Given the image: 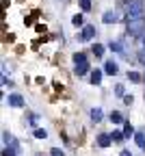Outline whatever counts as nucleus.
I'll return each instance as SVG.
<instances>
[{
    "instance_id": "7",
    "label": "nucleus",
    "mask_w": 145,
    "mask_h": 156,
    "mask_svg": "<svg viewBox=\"0 0 145 156\" xmlns=\"http://www.w3.org/2000/svg\"><path fill=\"white\" fill-rule=\"evenodd\" d=\"M93 35H95V28H93L91 24H87L85 28H82V39H91Z\"/></svg>"
},
{
    "instance_id": "13",
    "label": "nucleus",
    "mask_w": 145,
    "mask_h": 156,
    "mask_svg": "<svg viewBox=\"0 0 145 156\" xmlns=\"http://www.w3.org/2000/svg\"><path fill=\"white\" fill-rule=\"evenodd\" d=\"M111 122H113V124H126V122H123V117H121L119 113H113V115H111Z\"/></svg>"
},
{
    "instance_id": "12",
    "label": "nucleus",
    "mask_w": 145,
    "mask_h": 156,
    "mask_svg": "<svg viewBox=\"0 0 145 156\" xmlns=\"http://www.w3.org/2000/svg\"><path fill=\"white\" fill-rule=\"evenodd\" d=\"M91 119H93V122H100V119H102V108H93V111H91Z\"/></svg>"
},
{
    "instance_id": "5",
    "label": "nucleus",
    "mask_w": 145,
    "mask_h": 156,
    "mask_svg": "<svg viewBox=\"0 0 145 156\" xmlns=\"http://www.w3.org/2000/svg\"><path fill=\"white\" fill-rule=\"evenodd\" d=\"M9 104H11V106H24V100H22V95L11 93V95H9Z\"/></svg>"
},
{
    "instance_id": "23",
    "label": "nucleus",
    "mask_w": 145,
    "mask_h": 156,
    "mask_svg": "<svg viewBox=\"0 0 145 156\" xmlns=\"http://www.w3.org/2000/svg\"><path fill=\"white\" fill-rule=\"evenodd\" d=\"M115 93H117V95H123V85H117V87H115Z\"/></svg>"
},
{
    "instance_id": "21",
    "label": "nucleus",
    "mask_w": 145,
    "mask_h": 156,
    "mask_svg": "<svg viewBox=\"0 0 145 156\" xmlns=\"http://www.w3.org/2000/svg\"><path fill=\"white\" fill-rule=\"evenodd\" d=\"M108 48H111V50H115V52H119V50H121V46H119V44H113V41L108 44Z\"/></svg>"
},
{
    "instance_id": "10",
    "label": "nucleus",
    "mask_w": 145,
    "mask_h": 156,
    "mask_svg": "<svg viewBox=\"0 0 145 156\" xmlns=\"http://www.w3.org/2000/svg\"><path fill=\"white\" fill-rule=\"evenodd\" d=\"M100 83H102V72L95 69V72L91 74V85H100Z\"/></svg>"
},
{
    "instance_id": "26",
    "label": "nucleus",
    "mask_w": 145,
    "mask_h": 156,
    "mask_svg": "<svg viewBox=\"0 0 145 156\" xmlns=\"http://www.w3.org/2000/svg\"><path fill=\"white\" fill-rule=\"evenodd\" d=\"M126 2H128V5H130V2H136V0H126Z\"/></svg>"
},
{
    "instance_id": "2",
    "label": "nucleus",
    "mask_w": 145,
    "mask_h": 156,
    "mask_svg": "<svg viewBox=\"0 0 145 156\" xmlns=\"http://www.w3.org/2000/svg\"><path fill=\"white\" fill-rule=\"evenodd\" d=\"M126 28H128V33L132 37H141L145 33V20H132V22H128Z\"/></svg>"
},
{
    "instance_id": "24",
    "label": "nucleus",
    "mask_w": 145,
    "mask_h": 156,
    "mask_svg": "<svg viewBox=\"0 0 145 156\" xmlns=\"http://www.w3.org/2000/svg\"><path fill=\"white\" fill-rule=\"evenodd\" d=\"M123 102H126V104H132V95H123Z\"/></svg>"
},
{
    "instance_id": "25",
    "label": "nucleus",
    "mask_w": 145,
    "mask_h": 156,
    "mask_svg": "<svg viewBox=\"0 0 145 156\" xmlns=\"http://www.w3.org/2000/svg\"><path fill=\"white\" fill-rule=\"evenodd\" d=\"M121 156H132V154H130L128 150H123V152H121Z\"/></svg>"
},
{
    "instance_id": "3",
    "label": "nucleus",
    "mask_w": 145,
    "mask_h": 156,
    "mask_svg": "<svg viewBox=\"0 0 145 156\" xmlns=\"http://www.w3.org/2000/svg\"><path fill=\"white\" fill-rule=\"evenodd\" d=\"M74 63H76V74H87L89 72V63H87V56L85 54H74Z\"/></svg>"
},
{
    "instance_id": "1",
    "label": "nucleus",
    "mask_w": 145,
    "mask_h": 156,
    "mask_svg": "<svg viewBox=\"0 0 145 156\" xmlns=\"http://www.w3.org/2000/svg\"><path fill=\"white\" fill-rule=\"evenodd\" d=\"M126 15H128V22H132V20H143V5H141V0L126 5Z\"/></svg>"
},
{
    "instance_id": "18",
    "label": "nucleus",
    "mask_w": 145,
    "mask_h": 156,
    "mask_svg": "<svg viewBox=\"0 0 145 156\" xmlns=\"http://www.w3.org/2000/svg\"><path fill=\"white\" fill-rule=\"evenodd\" d=\"M111 136H113V141H123V139H126V136H123V132H119V130H115Z\"/></svg>"
},
{
    "instance_id": "22",
    "label": "nucleus",
    "mask_w": 145,
    "mask_h": 156,
    "mask_svg": "<svg viewBox=\"0 0 145 156\" xmlns=\"http://www.w3.org/2000/svg\"><path fill=\"white\" fill-rule=\"evenodd\" d=\"M52 156H65V154H63V150H58V147H54V150H52Z\"/></svg>"
},
{
    "instance_id": "14",
    "label": "nucleus",
    "mask_w": 145,
    "mask_h": 156,
    "mask_svg": "<svg viewBox=\"0 0 145 156\" xmlns=\"http://www.w3.org/2000/svg\"><path fill=\"white\" fill-rule=\"evenodd\" d=\"M128 78H130L132 83H141V74L139 72H128Z\"/></svg>"
},
{
    "instance_id": "11",
    "label": "nucleus",
    "mask_w": 145,
    "mask_h": 156,
    "mask_svg": "<svg viewBox=\"0 0 145 156\" xmlns=\"http://www.w3.org/2000/svg\"><path fill=\"white\" fill-rule=\"evenodd\" d=\"M130 134H136V132H134V128L126 122V124H123V136H130Z\"/></svg>"
},
{
    "instance_id": "17",
    "label": "nucleus",
    "mask_w": 145,
    "mask_h": 156,
    "mask_svg": "<svg viewBox=\"0 0 145 156\" xmlns=\"http://www.w3.org/2000/svg\"><path fill=\"white\" fill-rule=\"evenodd\" d=\"M35 136H37V139H46L48 132H46L44 128H37V130H35Z\"/></svg>"
},
{
    "instance_id": "20",
    "label": "nucleus",
    "mask_w": 145,
    "mask_h": 156,
    "mask_svg": "<svg viewBox=\"0 0 145 156\" xmlns=\"http://www.w3.org/2000/svg\"><path fill=\"white\" fill-rule=\"evenodd\" d=\"M80 7H82V11H89V9H91V2H89V0H82Z\"/></svg>"
},
{
    "instance_id": "19",
    "label": "nucleus",
    "mask_w": 145,
    "mask_h": 156,
    "mask_svg": "<svg viewBox=\"0 0 145 156\" xmlns=\"http://www.w3.org/2000/svg\"><path fill=\"white\" fill-rule=\"evenodd\" d=\"M72 24L74 26H82V15H74L72 17Z\"/></svg>"
},
{
    "instance_id": "4",
    "label": "nucleus",
    "mask_w": 145,
    "mask_h": 156,
    "mask_svg": "<svg viewBox=\"0 0 145 156\" xmlns=\"http://www.w3.org/2000/svg\"><path fill=\"white\" fill-rule=\"evenodd\" d=\"M111 143H113V136H111V134H100V136H97V145H100V147H108Z\"/></svg>"
},
{
    "instance_id": "16",
    "label": "nucleus",
    "mask_w": 145,
    "mask_h": 156,
    "mask_svg": "<svg viewBox=\"0 0 145 156\" xmlns=\"http://www.w3.org/2000/svg\"><path fill=\"white\" fill-rule=\"evenodd\" d=\"M102 52H104V46H102V44H93V54L102 56Z\"/></svg>"
},
{
    "instance_id": "9",
    "label": "nucleus",
    "mask_w": 145,
    "mask_h": 156,
    "mask_svg": "<svg viewBox=\"0 0 145 156\" xmlns=\"http://www.w3.org/2000/svg\"><path fill=\"white\" fill-rule=\"evenodd\" d=\"M115 20H117V13H115V11H106V13H104V22H106V24L115 22Z\"/></svg>"
},
{
    "instance_id": "6",
    "label": "nucleus",
    "mask_w": 145,
    "mask_h": 156,
    "mask_svg": "<svg viewBox=\"0 0 145 156\" xmlns=\"http://www.w3.org/2000/svg\"><path fill=\"white\" fill-rule=\"evenodd\" d=\"M104 72H106L108 76H115V74H117V63H115V61H106Z\"/></svg>"
},
{
    "instance_id": "8",
    "label": "nucleus",
    "mask_w": 145,
    "mask_h": 156,
    "mask_svg": "<svg viewBox=\"0 0 145 156\" xmlns=\"http://www.w3.org/2000/svg\"><path fill=\"white\" fill-rule=\"evenodd\" d=\"M134 141H136V145L141 150H145V132H136L134 134Z\"/></svg>"
},
{
    "instance_id": "15",
    "label": "nucleus",
    "mask_w": 145,
    "mask_h": 156,
    "mask_svg": "<svg viewBox=\"0 0 145 156\" xmlns=\"http://www.w3.org/2000/svg\"><path fill=\"white\" fill-rule=\"evenodd\" d=\"M15 145H7L5 150H2V156H15V150H13Z\"/></svg>"
}]
</instances>
